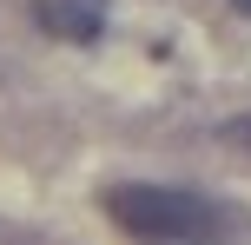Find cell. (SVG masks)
<instances>
[{"mask_svg":"<svg viewBox=\"0 0 251 245\" xmlns=\"http://www.w3.org/2000/svg\"><path fill=\"white\" fill-rule=\"evenodd\" d=\"M106 212H113V225H126L139 239H199L225 225L199 192H172V186H113Z\"/></svg>","mask_w":251,"mask_h":245,"instance_id":"cell-1","label":"cell"},{"mask_svg":"<svg viewBox=\"0 0 251 245\" xmlns=\"http://www.w3.org/2000/svg\"><path fill=\"white\" fill-rule=\"evenodd\" d=\"M33 20L53 40H66V47H86L106 27V0H33Z\"/></svg>","mask_w":251,"mask_h":245,"instance_id":"cell-2","label":"cell"},{"mask_svg":"<svg viewBox=\"0 0 251 245\" xmlns=\"http://www.w3.org/2000/svg\"><path fill=\"white\" fill-rule=\"evenodd\" d=\"M225 139H231V146H251V119H231V126H225Z\"/></svg>","mask_w":251,"mask_h":245,"instance_id":"cell-3","label":"cell"},{"mask_svg":"<svg viewBox=\"0 0 251 245\" xmlns=\"http://www.w3.org/2000/svg\"><path fill=\"white\" fill-rule=\"evenodd\" d=\"M231 7H245V13H251V0H231Z\"/></svg>","mask_w":251,"mask_h":245,"instance_id":"cell-4","label":"cell"}]
</instances>
